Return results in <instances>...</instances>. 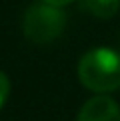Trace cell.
<instances>
[{
	"label": "cell",
	"mask_w": 120,
	"mask_h": 121,
	"mask_svg": "<svg viewBox=\"0 0 120 121\" xmlns=\"http://www.w3.org/2000/svg\"><path fill=\"white\" fill-rule=\"evenodd\" d=\"M78 79L90 91L108 93L120 87V54L110 48H92L78 62Z\"/></svg>",
	"instance_id": "obj_1"
},
{
	"label": "cell",
	"mask_w": 120,
	"mask_h": 121,
	"mask_svg": "<svg viewBox=\"0 0 120 121\" xmlns=\"http://www.w3.org/2000/svg\"><path fill=\"white\" fill-rule=\"evenodd\" d=\"M64 26H66V14L62 12V8L46 2L32 4L22 18V32L26 40L38 46L54 42L62 34Z\"/></svg>",
	"instance_id": "obj_2"
},
{
	"label": "cell",
	"mask_w": 120,
	"mask_h": 121,
	"mask_svg": "<svg viewBox=\"0 0 120 121\" xmlns=\"http://www.w3.org/2000/svg\"><path fill=\"white\" fill-rule=\"evenodd\" d=\"M76 121H120V107L108 95H96L80 107Z\"/></svg>",
	"instance_id": "obj_3"
},
{
	"label": "cell",
	"mask_w": 120,
	"mask_h": 121,
	"mask_svg": "<svg viewBox=\"0 0 120 121\" xmlns=\"http://www.w3.org/2000/svg\"><path fill=\"white\" fill-rule=\"evenodd\" d=\"M80 8L84 12H88L90 16H94V18L108 20L118 12L120 0H82Z\"/></svg>",
	"instance_id": "obj_4"
},
{
	"label": "cell",
	"mask_w": 120,
	"mask_h": 121,
	"mask_svg": "<svg viewBox=\"0 0 120 121\" xmlns=\"http://www.w3.org/2000/svg\"><path fill=\"white\" fill-rule=\"evenodd\" d=\"M8 91H10V82L6 78V73L0 72V107L6 103V97H8Z\"/></svg>",
	"instance_id": "obj_5"
},
{
	"label": "cell",
	"mask_w": 120,
	"mask_h": 121,
	"mask_svg": "<svg viewBox=\"0 0 120 121\" xmlns=\"http://www.w3.org/2000/svg\"><path fill=\"white\" fill-rule=\"evenodd\" d=\"M42 2H46V4H52V6H66V4H70V2H74V0H42Z\"/></svg>",
	"instance_id": "obj_6"
}]
</instances>
